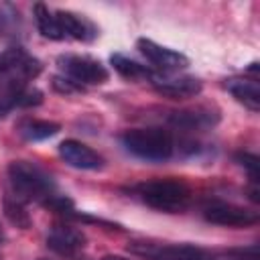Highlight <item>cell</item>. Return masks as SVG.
Wrapping results in <instances>:
<instances>
[{"mask_svg":"<svg viewBox=\"0 0 260 260\" xmlns=\"http://www.w3.org/2000/svg\"><path fill=\"white\" fill-rule=\"evenodd\" d=\"M136 195L152 209L165 213L183 211L191 201V189L181 179H152L134 187Z\"/></svg>","mask_w":260,"mask_h":260,"instance_id":"obj_1","label":"cell"},{"mask_svg":"<svg viewBox=\"0 0 260 260\" xmlns=\"http://www.w3.org/2000/svg\"><path fill=\"white\" fill-rule=\"evenodd\" d=\"M8 181L12 185L14 197L20 201H45L55 195L53 177L30 160H12L8 165Z\"/></svg>","mask_w":260,"mask_h":260,"instance_id":"obj_2","label":"cell"},{"mask_svg":"<svg viewBox=\"0 0 260 260\" xmlns=\"http://www.w3.org/2000/svg\"><path fill=\"white\" fill-rule=\"evenodd\" d=\"M120 142L130 154L152 162L169 160L175 152V140L162 128H130L120 136Z\"/></svg>","mask_w":260,"mask_h":260,"instance_id":"obj_3","label":"cell"},{"mask_svg":"<svg viewBox=\"0 0 260 260\" xmlns=\"http://www.w3.org/2000/svg\"><path fill=\"white\" fill-rule=\"evenodd\" d=\"M130 252L148 260H213L203 248L191 244H154V242H132Z\"/></svg>","mask_w":260,"mask_h":260,"instance_id":"obj_4","label":"cell"},{"mask_svg":"<svg viewBox=\"0 0 260 260\" xmlns=\"http://www.w3.org/2000/svg\"><path fill=\"white\" fill-rule=\"evenodd\" d=\"M57 63L63 69V73L79 85L81 83L100 85L108 79V69L102 65V61L89 55H61Z\"/></svg>","mask_w":260,"mask_h":260,"instance_id":"obj_5","label":"cell"},{"mask_svg":"<svg viewBox=\"0 0 260 260\" xmlns=\"http://www.w3.org/2000/svg\"><path fill=\"white\" fill-rule=\"evenodd\" d=\"M203 217L209 223L225 228H250L258 223V211L234 203H211L203 209Z\"/></svg>","mask_w":260,"mask_h":260,"instance_id":"obj_6","label":"cell"},{"mask_svg":"<svg viewBox=\"0 0 260 260\" xmlns=\"http://www.w3.org/2000/svg\"><path fill=\"white\" fill-rule=\"evenodd\" d=\"M136 45H138L140 53H142L154 67H158L162 73H167V71H177V69H183V67L189 65V59H187L183 53H179V51H175V49H169V47H162V45L154 43L152 39H138Z\"/></svg>","mask_w":260,"mask_h":260,"instance_id":"obj_7","label":"cell"},{"mask_svg":"<svg viewBox=\"0 0 260 260\" xmlns=\"http://www.w3.org/2000/svg\"><path fill=\"white\" fill-rule=\"evenodd\" d=\"M59 156L69 167L81 169V171H98L104 167L102 154H98L91 146H87L85 142H79L75 138H67L59 144Z\"/></svg>","mask_w":260,"mask_h":260,"instance_id":"obj_8","label":"cell"},{"mask_svg":"<svg viewBox=\"0 0 260 260\" xmlns=\"http://www.w3.org/2000/svg\"><path fill=\"white\" fill-rule=\"evenodd\" d=\"M152 81V87L165 95V98H171V100H187V98H193L201 91L203 83L193 77V75H181V77H169V75H152L150 77Z\"/></svg>","mask_w":260,"mask_h":260,"instance_id":"obj_9","label":"cell"},{"mask_svg":"<svg viewBox=\"0 0 260 260\" xmlns=\"http://www.w3.org/2000/svg\"><path fill=\"white\" fill-rule=\"evenodd\" d=\"M59 30L63 39H75V41H93L98 37V26L83 14L71 12V10H55Z\"/></svg>","mask_w":260,"mask_h":260,"instance_id":"obj_10","label":"cell"},{"mask_svg":"<svg viewBox=\"0 0 260 260\" xmlns=\"http://www.w3.org/2000/svg\"><path fill=\"white\" fill-rule=\"evenodd\" d=\"M47 246L61 256H73L83 250L85 234L71 225H53L47 234Z\"/></svg>","mask_w":260,"mask_h":260,"instance_id":"obj_11","label":"cell"},{"mask_svg":"<svg viewBox=\"0 0 260 260\" xmlns=\"http://www.w3.org/2000/svg\"><path fill=\"white\" fill-rule=\"evenodd\" d=\"M173 126L187 128V130H201V128H211L219 122L217 110L211 108H191V110H179L169 116Z\"/></svg>","mask_w":260,"mask_h":260,"instance_id":"obj_12","label":"cell"},{"mask_svg":"<svg viewBox=\"0 0 260 260\" xmlns=\"http://www.w3.org/2000/svg\"><path fill=\"white\" fill-rule=\"evenodd\" d=\"M225 89L236 98V102L244 104L250 112L260 110V87L256 79H246V77H232L225 81Z\"/></svg>","mask_w":260,"mask_h":260,"instance_id":"obj_13","label":"cell"},{"mask_svg":"<svg viewBox=\"0 0 260 260\" xmlns=\"http://www.w3.org/2000/svg\"><path fill=\"white\" fill-rule=\"evenodd\" d=\"M35 20H37V28L39 32L45 37V39H51V41H63V35L59 30V24H57V16H55V10H49V6L45 4H35Z\"/></svg>","mask_w":260,"mask_h":260,"instance_id":"obj_14","label":"cell"},{"mask_svg":"<svg viewBox=\"0 0 260 260\" xmlns=\"http://www.w3.org/2000/svg\"><path fill=\"white\" fill-rule=\"evenodd\" d=\"M59 130H61V126L57 122H51V120H26L18 126V132L22 134V138H26L30 142L51 138Z\"/></svg>","mask_w":260,"mask_h":260,"instance_id":"obj_15","label":"cell"},{"mask_svg":"<svg viewBox=\"0 0 260 260\" xmlns=\"http://www.w3.org/2000/svg\"><path fill=\"white\" fill-rule=\"evenodd\" d=\"M110 63L114 65V69L122 75V77H128V79H140V77H152L154 73L146 67V65H140L138 61L122 55V53H114L110 57Z\"/></svg>","mask_w":260,"mask_h":260,"instance_id":"obj_16","label":"cell"},{"mask_svg":"<svg viewBox=\"0 0 260 260\" xmlns=\"http://www.w3.org/2000/svg\"><path fill=\"white\" fill-rule=\"evenodd\" d=\"M2 209H4L6 219H8L12 225H16V228H20V230L30 228V221H32V219H30L26 207H24V201H20L18 197H14V195H4Z\"/></svg>","mask_w":260,"mask_h":260,"instance_id":"obj_17","label":"cell"},{"mask_svg":"<svg viewBox=\"0 0 260 260\" xmlns=\"http://www.w3.org/2000/svg\"><path fill=\"white\" fill-rule=\"evenodd\" d=\"M18 22H20L18 10L12 4H0V30L2 32H14Z\"/></svg>","mask_w":260,"mask_h":260,"instance_id":"obj_18","label":"cell"},{"mask_svg":"<svg viewBox=\"0 0 260 260\" xmlns=\"http://www.w3.org/2000/svg\"><path fill=\"white\" fill-rule=\"evenodd\" d=\"M236 160L248 171L252 183L256 185V183H258V175H260V160H258V156L252 154V152H238V154H236Z\"/></svg>","mask_w":260,"mask_h":260,"instance_id":"obj_19","label":"cell"},{"mask_svg":"<svg viewBox=\"0 0 260 260\" xmlns=\"http://www.w3.org/2000/svg\"><path fill=\"white\" fill-rule=\"evenodd\" d=\"M53 87L57 91H61V93H73V91H79L81 89V85L75 83L69 77H53Z\"/></svg>","mask_w":260,"mask_h":260,"instance_id":"obj_20","label":"cell"},{"mask_svg":"<svg viewBox=\"0 0 260 260\" xmlns=\"http://www.w3.org/2000/svg\"><path fill=\"white\" fill-rule=\"evenodd\" d=\"M102 260H130V258H126V256H120V254H106Z\"/></svg>","mask_w":260,"mask_h":260,"instance_id":"obj_21","label":"cell"},{"mask_svg":"<svg viewBox=\"0 0 260 260\" xmlns=\"http://www.w3.org/2000/svg\"><path fill=\"white\" fill-rule=\"evenodd\" d=\"M4 240V232H2V228H0V242Z\"/></svg>","mask_w":260,"mask_h":260,"instance_id":"obj_22","label":"cell"},{"mask_svg":"<svg viewBox=\"0 0 260 260\" xmlns=\"http://www.w3.org/2000/svg\"><path fill=\"white\" fill-rule=\"evenodd\" d=\"M39 260H49V258H39Z\"/></svg>","mask_w":260,"mask_h":260,"instance_id":"obj_23","label":"cell"}]
</instances>
